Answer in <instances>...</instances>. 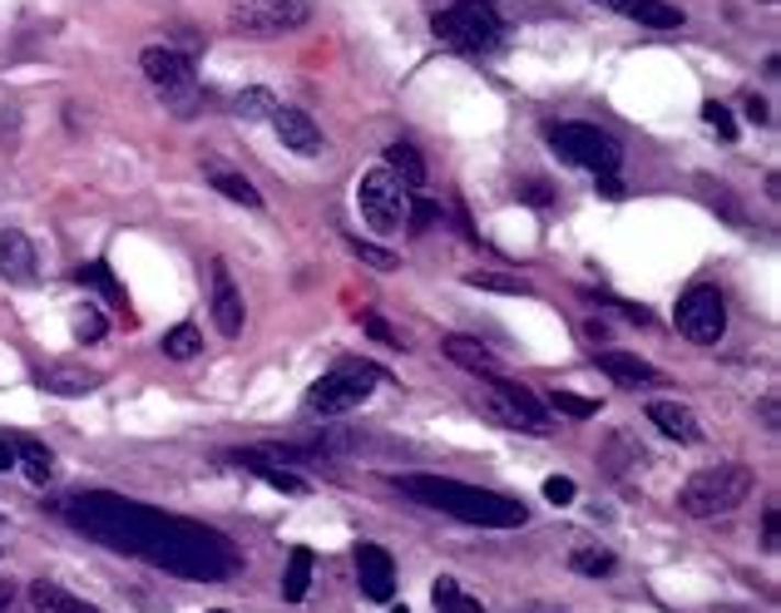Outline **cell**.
Instances as JSON below:
<instances>
[{
	"instance_id": "6da1fadb",
	"label": "cell",
	"mask_w": 781,
	"mask_h": 613,
	"mask_svg": "<svg viewBox=\"0 0 781 613\" xmlns=\"http://www.w3.org/2000/svg\"><path fill=\"white\" fill-rule=\"evenodd\" d=\"M55 514L65 524H75L85 539L104 544L109 554H124V559H138L148 569L178 573V579L217 583L243 569V549L223 530H208L198 520H178V514L124 500L114 490L69 494V500L55 504Z\"/></svg>"
},
{
	"instance_id": "7a4b0ae2",
	"label": "cell",
	"mask_w": 781,
	"mask_h": 613,
	"mask_svg": "<svg viewBox=\"0 0 781 613\" xmlns=\"http://www.w3.org/2000/svg\"><path fill=\"white\" fill-rule=\"evenodd\" d=\"M395 484L415 504L440 510L460 524H480V530H520V524H529V510L520 500L480 490V484H460V480H445V475H395Z\"/></svg>"
},
{
	"instance_id": "3957f363",
	"label": "cell",
	"mask_w": 781,
	"mask_h": 613,
	"mask_svg": "<svg viewBox=\"0 0 781 613\" xmlns=\"http://www.w3.org/2000/svg\"><path fill=\"white\" fill-rule=\"evenodd\" d=\"M431 35L460 55H490L504 40V15L494 0H450L431 15Z\"/></svg>"
},
{
	"instance_id": "277c9868",
	"label": "cell",
	"mask_w": 781,
	"mask_h": 613,
	"mask_svg": "<svg viewBox=\"0 0 781 613\" xmlns=\"http://www.w3.org/2000/svg\"><path fill=\"white\" fill-rule=\"evenodd\" d=\"M751 484L757 480H751L747 465H712V470H698L678 490V510L692 514V520H717V514H732L737 504H747Z\"/></svg>"
},
{
	"instance_id": "5b68a950",
	"label": "cell",
	"mask_w": 781,
	"mask_h": 613,
	"mask_svg": "<svg viewBox=\"0 0 781 613\" xmlns=\"http://www.w3.org/2000/svg\"><path fill=\"white\" fill-rule=\"evenodd\" d=\"M381 381H386L381 366H371V361H342V366H332L326 376H316V386L306 391V405H312V411H322V415H346V411H356V405H361Z\"/></svg>"
},
{
	"instance_id": "8992f818",
	"label": "cell",
	"mask_w": 781,
	"mask_h": 613,
	"mask_svg": "<svg viewBox=\"0 0 781 613\" xmlns=\"http://www.w3.org/2000/svg\"><path fill=\"white\" fill-rule=\"evenodd\" d=\"M484 415L504 425V431H524V435H549V405L520 381H504V376H484Z\"/></svg>"
},
{
	"instance_id": "52a82bcc",
	"label": "cell",
	"mask_w": 781,
	"mask_h": 613,
	"mask_svg": "<svg viewBox=\"0 0 781 613\" xmlns=\"http://www.w3.org/2000/svg\"><path fill=\"white\" fill-rule=\"evenodd\" d=\"M549 144L559 148L564 164L589 168L593 178H599V174H618V164H623V144L609 134V129H599V124H554L549 129Z\"/></svg>"
},
{
	"instance_id": "ba28073f",
	"label": "cell",
	"mask_w": 781,
	"mask_h": 613,
	"mask_svg": "<svg viewBox=\"0 0 781 613\" xmlns=\"http://www.w3.org/2000/svg\"><path fill=\"white\" fill-rule=\"evenodd\" d=\"M138 65H144L148 85L158 89V94L174 104L178 119H188L198 109V75H193V59L178 55L174 45H148L144 55H138Z\"/></svg>"
},
{
	"instance_id": "9c48e42d",
	"label": "cell",
	"mask_w": 781,
	"mask_h": 613,
	"mask_svg": "<svg viewBox=\"0 0 781 613\" xmlns=\"http://www.w3.org/2000/svg\"><path fill=\"white\" fill-rule=\"evenodd\" d=\"M312 20V5L306 0H233L227 5V30L253 40H272L287 35V30H302Z\"/></svg>"
},
{
	"instance_id": "30bf717a",
	"label": "cell",
	"mask_w": 781,
	"mask_h": 613,
	"mask_svg": "<svg viewBox=\"0 0 781 613\" xmlns=\"http://www.w3.org/2000/svg\"><path fill=\"white\" fill-rule=\"evenodd\" d=\"M356 208H361V218L376 233H401L405 213H411V193H405V183L391 168H371V174H361V183H356Z\"/></svg>"
},
{
	"instance_id": "8fae6325",
	"label": "cell",
	"mask_w": 781,
	"mask_h": 613,
	"mask_svg": "<svg viewBox=\"0 0 781 613\" xmlns=\"http://www.w3.org/2000/svg\"><path fill=\"white\" fill-rule=\"evenodd\" d=\"M678 332L698 346L722 342V332H727V302H722V292L712 282H692L678 297Z\"/></svg>"
},
{
	"instance_id": "7c38bea8",
	"label": "cell",
	"mask_w": 781,
	"mask_h": 613,
	"mask_svg": "<svg viewBox=\"0 0 781 613\" xmlns=\"http://www.w3.org/2000/svg\"><path fill=\"white\" fill-rule=\"evenodd\" d=\"M267 124H272V134L282 138V148H292V154L302 158H316L326 148L322 129L312 124V114L306 109H292V104H272V114H267Z\"/></svg>"
},
{
	"instance_id": "4fadbf2b",
	"label": "cell",
	"mask_w": 781,
	"mask_h": 613,
	"mask_svg": "<svg viewBox=\"0 0 781 613\" xmlns=\"http://www.w3.org/2000/svg\"><path fill=\"white\" fill-rule=\"evenodd\" d=\"M356 583H361L366 599L376 603H391L395 599V564L381 544H356Z\"/></svg>"
},
{
	"instance_id": "5bb4252c",
	"label": "cell",
	"mask_w": 781,
	"mask_h": 613,
	"mask_svg": "<svg viewBox=\"0 0 781 613\" xmlns=\"http://www.w3.org/2000/svg\"><path fill=\"white\" fill-rule=\"evenodd\" d=\"M208 277H213V326L223 336H237L243 332V292L233 287V272H227L223 257L208 267Z\"/></svg>"
},
{
	"instance_id": "9a60e30c",
	"label": "cell",
	"mask_w": 781,
	"mask_h": 613,
	"mask_svg": "<svg viewBox=\"0 0 781 613\" xmlns=\"http://www.w3.org/2000/svg\"><path fill=\"white\" fill-rule=\"evenodd\" d=\"M35 243H30L20 227H5L0 233V277L5 282H15V287H30L35 282Z\"/></svg>"
},
{
	"instance_id": "2e32d148",
	"label": "cell",
	"mask_w": 781,
	"mask_h": 613,
	"mask_svg": "<svg viewBox=\"0 0 781 613\" xmlns=\"http://www.w3.org/2000/svg\"><path fill=\"white\" fill-rule=\"evenodd\" d=\"M593 361H599V371L609 376V381L628 386V391H638V386H662L658 366H648L643 356H633V352H593Z\"/></svg>"
},
{
	"instance_id": "e0dca14e",
	"label": "cell",
	"mask_w": 781,
	"mask_h": 613,
	"mask_svg": "<svg viewBox=\"0 0 781 613\" xmlns=\"http://www.w3.org/2000/svg\"><path fill=\"white\" fill-rule=\"evenodd\" d=\"M593 5L613 10V15H623V20H638V25H648V30H678L682 25V10L668 5V0H593Z\"/></svg>"
},
{
	"instance_id": "ac0fdd59",
	"label": "cell",
	"mask_w": 781,
	"mask_h": 613,
	"mask_svg": "<svg viewBox=\"0 0 781 613\" xmlns=\"http://www.w3.org/2000/svg\"><path fill=\"white\" fill-rule=\"evenodd\" d=\"M233 465H243L247 475H257L263 484H272V490H282V494H306L312 484L302 480V475H292V470H282V465L272 460L267 450H237V455H227Z\"/></svg>"
},
{
	"instance_id": "d6986e66",
	"label": "cell",
	"mask_w": 781,
	"mask_h": 613,
	"mask_svg": "<svg viewBox=\"0 0 781 613\" xmlns=\"http://www.w3.org/2000/svg\"><path fill=\"white\" fill-rule=\"evenodd\" d=\"M648 421L678 445H698L702 441V421L682 401H648Z\"/></svg>"
},
{
	"instance_id": "ffe728a7",
	"label": "cell",
	"mask_w": 781,
	"mask_h": 613,
	"mask_svg": "<svg viewBox=\"0 0 781 613\" xmlns=\"http://www.w3.org/2000/svg\"><path fill=\"white\" fill-rule=\"evenodd\" d=\"M30 603H35L40 613H104V609H94V603L75 599L69 589H59V583H49V579H35V583H30Z\"/></svg>"
},
{
	"instance_id": "44dd1931",
	"label": "cell",
	"mask_w": 781,
	"mask_h": 613,
	"mask_svg": "<svg viewBox=\"0 0 781 613\" xmlns=\"http://www.w3.org/2000/svg\"><path fill=\"white\" fill-rule=\"evenodd\" d=\"M10 445H15V465H25L30 484H49V480H55V455H49L40 441H30V435H10Z\"/></svg>"
},
{
	"instance_id": "7402d4cb",
	"label": "cell",
	"mask_w": 781,
	"mask_h": 613,
	"mask_svg": "<svg viewBox=\"0 0 781 613\" xmlns=\"http://www.w3.org/2000/svg\"><path fill=\"white\" fill-rule=\"evenodd\" d=\"M35 381H40V391H49V395H89L94 391V376L79 371V366H45Z\"/></svg>"
},
{
	"instance_id": "603a6c76",
	"label": "cell",
	"mask_w": 781,
	"mask_h": 613,
	"mask_svg": "<svg viewBox=\"0 0 781 613\" xmlns=\"http://www.w3.org/2000/svg\"><path fill=\"white\" fill-rule=\"evenodd\" d=\"M440 352L450 356L455 366H465V371H475V376H494V356L484 352V346L475 342V336H445Z\"/></svg>"
},
{
	"instance_id": "cb8c5ba5",
	"label": "cell",
	"mask_w": 781,
	"mask_h": 613,
	"mask_svg": "<svg viewBox=\"0 0 781 613\" xmlns=\"http://www.w3.org/2000/svg\"><path fill=\"white\" fill-rule=\"evenodd\" d=\"M312 549H292L287 554V573H282V599L287 603H302L306 589H312Z\"/></svg>"
},
{
	"instance_id": "d4e9b609",
	"label": "cell",
	"mask_w": 781,
	"mask_h": 613,
	"mask_svg": "<svg viewBox=\"0 0 781 613\" xmlns=\"http://www.w3.org/2000/svg\"><path fill=\"white\" fill-rule=\"evenodd\" d=\"M431 603H435V613H484V603L470 599L455 579H435L431 583Z\"/></svg>"
},
{
	"instance_id": "484cf974",
	"label": "cell",
	"mask_w": 781,
	"mask_h": 613,
	"mask_svg": "<svg viewBox=\"0 0 781 613\" xmlns=\"http://www.w3.org/2000/svg\"><path fill=\"white\" fill-rule=\"evenodd\" d=\"M386 168H391L405 188H421L425 183V158L415 154L411 144H391V148H386Z\"/></svg>"
},
{
	"instance_id": "4316f807",
	"label": "cell",
	"mask_w": 781,
	"mask_h": 613,
	"mask_svg": "<svg viewBox=\"0 0 781 613\" xmlns=\"http://www.w3.org/2000/svg\"><path fill=\"white\" fill-rule=\"evenodd\" d=\"M208 178H213V188L223 198H233V203H243V208H263V193H257L253 183H247L243 174H227V168H208Z\"/></svg>"
},
{
	"instance_id": "83f0119b",
	"label": "cell",
	"mask_w": 781,
	"mask_h": 613,
	"mask_svg": "<svg viewBox=\"0 0 781 613\" xmlns=\"http://www.w3.org/2000/svg\"><path fill=\"white\" fill-rule=\"evenodd\" d=\"M164 356L168 361H188V356H198V346H203V336H198V326L193 322H178L174 332H164Z\"/></svg>"
},
{
	"instance_id": "f1b7e54d",
	"label": "cell",
	"mask_w": 781,
	"mask_h": 613,
	"mask_svg": "<svg viewBox=\"0 0 781 613\" xmlns=\"http://www.w3.org/2000/svg\"><path fill=\"white\" fill-rule=\"evenodd\" d=\"M465 287H480V292H504V297H529V282L510 272H465Z\"/></svg>"
},
{
	"instance_id": "f546056e",
	"label": "cell",
	"mask_w": 781,
	"mask_h": 613,
	"mask_svg": "<svg viewBox=\"0 0 781 613\" xmlns=\"http://www.w3.org/2000/svg\"><path fill=\"white\" fill-rule=\"evenodd\" d=\"M544 405H554L559 415H573V421H593V415H599V401H589V395H573V391H559V386L544 395Z\"/></svg>"
},
{
	"instance_id": "4dcf8cb0",
	"label": "cell",
	"mask_w": 781,
	"mask_h": 613,
	"mask_svg": "<svg viewBox=\"0 0 781 613\" xmlns=\"http://www.w3.org/2000/svg\"><path fill=\"white\" fill-rule=\"evenodd\" d=\"M75 277H79L85 287H94V292H104L109 302H124V287H119V277L109 272V263H85Z\"/></svg>"
},
{
	"instance_id": "1f68e13d",
	"label": "cell",
	"mask_w": 781,
	"mask_h": 613,
	"mask_svg": "<svg viewBox=\"0 0 781 613\" xmlns=\"http://www.w3.org/2000/svg\"><path fill=\"white\" fill-rule=\"evenodd\" d=\"M346 247H352L356 257H361V263H371L376 272H395V267H401V257L391 253V247H376V243H366V237H346Z\"/></svg>"
},
{
	"instance_id": "d6a6232c",
	"label": "cell",
	"mask_w": 781,
	"mask_h": 613,
	"mask_svg": "<svg viewBox=\"0 0 781 613\" xmlns=\"http://www.w3.org/2000/svg\"><path fill=\"white\" fill-rule=\"evenodd\" d=\"M569 569H573V573H589V579H599V573H613V554H609V549H573V554H569Z\"/></svg>"
},
{
	"instance_id": "836d02e7",
	"label": "cell",
	"mask_w": 781,
	"mask_h": 613,
	"mask_svg": "<svg viewBox=\"0 0 781 613\" xmlns=\"http://www.w3.org/2000/svg\"><path fill=\"white\" fill-rule=\"evenodd\" d=\"M272 104L277 99L267 94V89H243V94H237V114L243 119H267L272 114Z\"/></svg>"
},
{
	"instance_id": "e575fe53",
	"label": "cell",
	"mask_w": 781,
	"mask_h": 613,
	"mask_svg": "<svg viewBox=\"0 0 781 613\" xmlns=\"http://www.w3.org/2000/svg\"><path fill=\"white\" fill-rule=\"evenodd\" d=\"M440 223V203H431V198H411V213H405V227L411 233H425V227Z\"/></svg>"
},
{
	"instance_id": "d590c367",
	"label": "cell",
	"mask_w": 781,
	"mask_h": 613,
	"mask_svg": "<svg viewBox=\"0 0 781 613\" xmlns=\"http://www.w3.org/2000/svg\"><path fill=\"white\" fill-rule=\"evenodd\" d=\"M514 198H520V203H529V208H554V188L544 183V178H524V183L514 188Z\"/></svg>"
},
{
	"instance_id": "8d00e7d4",
	"label": "cell",
	"mask_w": 781,
	"mask_h": 613,
	"mask_svg": "<svg viewBox=\"0 0 781 613\" xmlns=\"http://www.w3.org/2000/svg\"><path fill=\"white\" fill-rule=\"evenodd\" d=\"M702 119H707V124L717 129L722 138H737V119H732V109H727V104H717V99H707V104H702Z\"/></svg>"
},
{
	"instance_id": "74e56055",
	"label": "cell",
	"mask_w": 781,
	"mask_h": 613,
	"mask_svg": "<svg viewBox=\"0 0 781 613\" xmlns=\"http://www.w3.org/2000/svg\"><path fill=\"white\" fill-rule=\"evenodd\" d=\"M573 494H579V484L564 480V475H549V480H544V500L549 504H573Z\"/></svg>"
},
{
	"instance_id": "f35d334b",
	"label": "cell",
	"mask_w": 781,
	"mask_h": 613,
	"mask_svg": "<svg viewBox=\"0 0 781 613\" xmlns=\"http://www.w3.org/2000/svg\"><path fill=\"white\" fill-rule=\"evenodd\" d=\"M75 336H79V342H99V336H104V316H99V312H85V316L75 322Z\"/></svg>"
},
{
	"instance_id": "ab89813d",
	"label": "cell",
	"mask_w": 781,
	"mask_h": 613,
	"mask_svg": "<svg viewBox=\"0 0 781 613\" xmlns=\"http://www.w3.org/2000/svg\"><path fill=\"white\" fill-rule=\"evenodd\" d=\"M361 326H366V332H371V336H376V342H386V346H401V336H395V332H391V326H386V322H381V316H371V312H361Z\"/></svg>"
},
{
	"instance_id": "60d3db41",
	"label": "cell",
	"mask_w": 781,
	"mask_h": 613,
	"mask_svg": "<svg viewBox=\"0 0 781 613\" xmlns=\"http://www.w3.org/2000/svg\"><path fill=\"white\" fill-rule=\"evenodd\" d=\"M761 539H767V554H777V510H767V514H761Z\"/></svg>"
},
{
	"instance_id": "b9f144b4",
	"label": "cell",
	"mask_w": 781,
	"mask_h": 613,
	"mask_svg": "<svg viewBox=\"0 0 781 613\" xmlns=\"http://www.w3.org/2000/svg\"><path fill=\"white\" fill-rule=\"evenodd\" d=\"M599 193H603V198H623L628 188H623V178H618V174H599Z\"/></svg>"
},
{
	"instance_id": "7bdbcfd3",
	"label": "cell",
	"mask_w": 781,
	"mask_h": 613,
	"mask_svg": "<svg viewBox=\"0 0 781 613\" xmlns=\"http://www.w3.org/2000/svg\"><path fill=\"white\" fill-rule=\"evenodd\" d=\"M747 119H751V124H771V109L761 104L757 94H751V99H747Z\"/></svg>"
},
{
	"instance_id": "ee69618b",
	"label": "cell",
	"mask_w": 781,
	"mask_h": 613,
	"mask_svg": "<svg viewBox=\"0 0 781 613\" xmlns=\"http://www.w3.org/2000/svg\"><path fill=\"white\" fill-rule=\"evenodd\" d=\"M0 470H15V445H10V435H0Z\"/></svg>"
},
{
	"instance_id": "f6af8a7d",
	"label": "cell",
	"mask_w": 781,
	"mask_h": 613,
	"mask_svg": "<svg viewBox=\"0 0 781 613\" xmlns=\"http://www.w3.org/2000/svg\"><path fill=\"white\" fill-rule=\"evenodd\" d=\"M10 603H15V583H10V579H0V613H5Z\"/></svg>"
},
{
	"instance_id": "bcb514c9",
	"label": "cell",
	"mask_w": 781,
	"mask_h": 613,
	"mask_svg": "<svg viewBox=\"0 0 781 613\" xmlns=\"http://www.w3.org/2000/svg\"><path fill=\"white\" fill-rule=\"evenodd\" d=\"M583 332H589V342H609V326H603V322H589Z\"/></svg>"
},
{
	"instance_id": "7dc6e473",
	"label": "cell",
	"mask_w": 781,
	"mask_h": 613,
	"mask_svg": "<svg viewBox=\"0 0 781 613\" xmlns=\"http://www.w3.org/2000/svg\"><path fill=\"white\" fill-rule=\"evenodd\" d=\"M391 613H411V609H405V603H401V609H391Z\"/></svg>"
},
{
	"instance_id": "c3c4849f",
	"label": "cell",
	"mask_w": 781,
	"mask_h": 613,
	"mask_svg": "<svg viewBox=\"0 0 781 613\" xmlns=\"http://www.w3.org/2000/svg\"><path fill=\"white\" fill-rule=\"evenodd\" d=\"M213 613H227V609H213Z\"/></svg>"
},
{
	"instance_id": "681fc988",
	"label": "cell",
	"mask_w": 781,
	"mask_h": 613,
	"mask_svg": "<svg viewBox=\"0 0 781 613\" xmlns=\"http://www.w3.org/2000/svg\"><path fill=\"white\" fill-rule=\"evenodd\" d=\"M5 613H10V609H5Z\"/></svg>"
}]
</instances>
